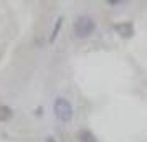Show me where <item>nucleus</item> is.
<instances>
[{
    "label": "nucleus",
    "instance_id": "nucleus-1",
    "mask_svg": "<svg viewBox=\"0 0 147 142\" xmlns=\"http://www.w3.org/2000/svg\"><path fill=\"white\" fill-rule=\"evenodd\" d=\"M96 30V22L89 15H81L73 23V33L76 38H88Z\"/></svg>",
    "mask_w": 147,
    "mask_h": 142
},
{
    "label": "nucleus",
    "instance_id": "nucleus-2",
    "mask_svg": "<svg viewBox=\"0 0 147 142\" xmlns=\"http://www.w3.org/2000/svg\"><path fill=\"white\" fill-rule=\"evenodd\" d=\"M53 112L58 121L71 122L74 116V109H73V104L68 101L66 98H56L53 102Z\"/></svg>",
    "mask_w": 147,
    "mask_h": 142
},
{
    "label": "nucleus",
    "instance_id": "nucleus-3",
    "mask_svg": "<svg viewBox=\"0 0 147 142\" xmlns=\"http://www.w3.org/2000/svg\"><path fill=\"white\" fill-rule=\"evenodd\" d=\"M114 30L121 35V36H124V38H131L134 35V27L131 22H121V23H114Z\"/></svg>",
    "mask_w": 147,
    "mask_h": 142
},
{
    "label": "nucleus",
    "instance_id": "nucleus-4",
    "mask_svg": "<svg viewBox=\"0 0 147 142\" xmlns=\"http://www.w3.org/2000/svg\"><path fill=\"white\" fill-rule=\"evenodd\" d=\"M76 137H78V142H98L94 132H91L89 129H80Z\"/></svg>",
    "mask_w": 147,
    "mask_h": 142
},
{
    "label": "nucleus",
    "instance_id": "nucleus-5",
    "mask_svg": "<svg viewBox=\"0 0 147 142\" xmlns=\"http://www.w3.org/2000/svg\"><path fill=\"white\" fill-rule=\"evenodd\" d=\"M13 117V111L7 104H0V122H7Z\"/></svg>",
    "mask_w": 147,
    "mask_h": 142
},
{
    "label": "nucleus",
    "instance_id": "nucleus-6",
    "mask_svg": "<svg viewBox=\"0 0 147 142\" xmlns=\"http://www.w3.org/2000/svg\"><path fill=\"white\" fill-rule=\"evenodd\" d=\"M61 23H63V17H60L58 20H56V23H55V28H53V33H51V36H50V41L53 43L55 40H56V36H58V33H60V28H61Z\"/></svg>",
    "mask_w": 147,
    "mask_h": 142
},
{
    "label": "nucleus",
    "instance_id": "nucleus-7",
    "mask_svg": "<svg viewBox=\"0 0 147 142\" xmlns=\"http://www.w3.org/2000/svg\"><path fill=\"white\" fill-rule=\"evenodd\" d=\"M47 142H56V141H55V137H47Z\"/></svg>",
    "mask_w": 147,
    "mask_h": 142
}]
</instances>
